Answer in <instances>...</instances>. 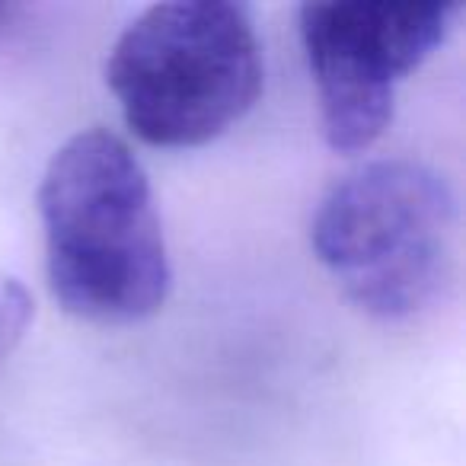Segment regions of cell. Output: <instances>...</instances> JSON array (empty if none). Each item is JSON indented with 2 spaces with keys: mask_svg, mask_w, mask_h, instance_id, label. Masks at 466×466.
Returning <instances> with one entry per match:
<instances>
[{
  "mask_svg": "<svg viewBox=\"0 0 466 466\" xmlns=\"http://www.w3.org/2000/svg\"><path fill=\"white\" fill-rule=\"evenodd\" d=\"M52 298L93 326H137L173 288L150 176L125 137L86 128L52 154L39 182Z\"/></svg>",
  "mask_w": 466,
  "mask_h": 466,
  "instance_id": "6da1fadb",
  "label": "cell"
},
{
  "mask_svg": "<svg viewBox=\"0 0 466 466\" xmlns=\"http://www.w3.org/2000/svg\"><path fill=\"white\" fill-rule=\"evenodd\" d=\"M262 77L253 16L227 0L154 4L125 26L106 61L128 131L163 150L227 135L256 106Z\"/></svg>",
  "mask_w": 466,
  "mask_h": 466,
  "instance_id": "7a4b0ae2",
  "label": "cell"
},
{
  "mask_svg": "<svg viewBox=\"0 0 466 466\" xmlns=\"http://www.w3.org/2000/svg\"><path fill=\"white\" fill-rule=\"evenodd\" d=\"M457 198L434 167L368 160L319 198L310 247L339 291L370 319L409 323L441 300L453 275Z\"/></svg>",
  "mask_w": 466,
  "mask_h": 466,
  "instance_id": "3957f363",
  "label": "cell"
},
{
  "mask_svg": "<svg viewBox=\"0 0 466 466\" xmlns=\"http://www.w3.org/2000/svg\"><path fill=\"white\" fill-rule=\"evenodd\" d=\"M457 16V4L336 0L300 7L319 125L336 154H364L380 141L400 84L444 46Z\"/></svg>",
  "mask_w": 466,
  "mask_h": 466,
  "instance_id": "277c9868",
  "label": "cell"
},
{
  "mask_svg": "<svg viewBox=\"0 0 466 466\" xmlns=\"http://www.w3.org/2000/svg\"><path fill=\"white\" fill-rule=\"evenodd\" d=\"M33 323V298L10 275H0V358H7L23 342Z\"/></svg>",
  "mask_w": 466,
  "mask_h": 466,
  "instance_id": "5b68a950",
  "label": "cell"
},
{
  "mask_svg": "<svg viewBox=\"0 0 466 466\" xmlns=\"http://www.w3.org/2000/svg\"><path fill=\"white\" fill-rule=\"evenodd\" d=\"M10 16V10L7 7H0V29H4V20H7Z\"/></svg>",
  "mask_w": 466,
  "mask_h": 466,
  "instance_id": "8992f818",
  "label": "cell"
}]
</instances>
